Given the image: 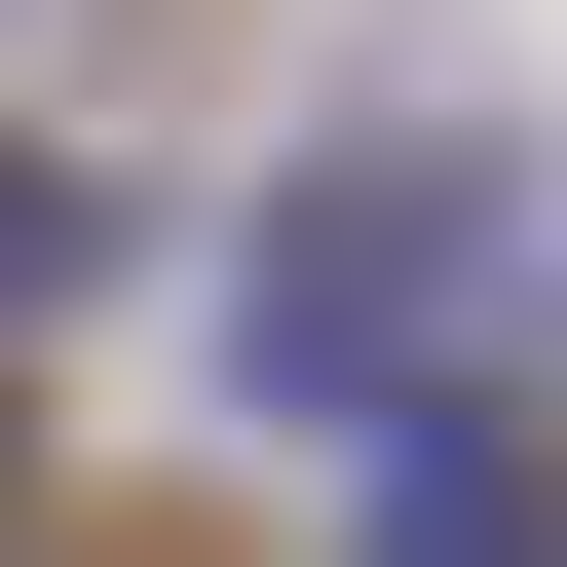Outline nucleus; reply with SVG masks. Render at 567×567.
<instances>
[{
    "label": "nucleus",
    "instance_id": "obj_1",
    "mask_svg": "<svg viewBox=\"0 0 567 567\" xmlns=\"http://www.w3.org/2000/svg\"><path fill=\"white\" fill-rule=\"evenodd\" d=\"M39 567H265V529H227V492H76Z\"/></svg>",
    "mask_w": 567,
    "mask_h": 567
}]
</instances>
